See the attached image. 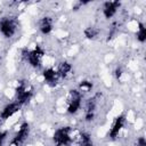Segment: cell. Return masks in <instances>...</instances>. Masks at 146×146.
<instances>
[{
	"label": "cell",
	"instance_id": "6da1fadb",
	"mask_svg": "<svg viewBox=\"0 0 146 146\" xmlns=\"http://www.w3.org/2000/svg\"><path fill=\"white\" fill-rule=\"evenodd\" d=\"M44 49L36 44L33 49L23 48L21 51V57L25 63H29V65L33 68H39L41 66L43 56H44Z\"/></svg>",
	"mask_w": 146,
	"mask_h": 146
},
{
	"label": "cell",
	"instance_id": "7a4b0ae2",
	"mask_svg": "<svg viewBox=\"0 0 146 146\" xmlns=\"http://www.w3.org/2000/svg\"><path fill=\"white\" fill-rule=\"evenodd\" d=\"M73 129L68 125L59 127L54 131L52 143L55 146H70L73 144Z\"/></svg>",
	"mask_w": 146,
	"mask_h": 146
},
{
	"label": "cell",
	"instance_id": "3957f363",
	"mask_svg": "<svg viewBox=\"0 0 146 146\" xmlns=\"http://www.w3.org/2000/svg\"><path fill=\"white\" fill-rule=\"evenodd\" d=\"M33 95H34V89L26 81H21L15 89V100L22 106L27 104L32 99Z\"/></svg>",
	"mask_w": 146,
	"mask_h": 146
},
{
	"label": "cell",
	"instance_id": "277c9868",
	"mask_svg": "<svg viewBox=\"0 0 146 146\" xmlns=\"http://www.w3.org/2000/svg\"><path fill=\"white\" fill-rule=\"evenodd\" d=\"M18 30V22L16 17L3 16L0 18V33L2 36L9 39L13 38Z\"/></svg>",
	"mask_w": 146,
	"mask_h": 146
},
{
	"label": "cell",
	"instance_id": "5b68a950",
	"mask_svg": "<svg viewBox=\"0 0 146 146\" xmlns=\"http://www.w3.org/2000/svg\"><path fill=\"white\" fill-rule=\"evenodd\" d=\"M83 95L78 89H71L66 98V112L68 114H76L82 105Z\"/></svg>",
	"mask_w": 146,
	"mask_h": 146
},
{
	"label": "cell",
	"instance_id": "8992f818",
	"mask_svg": "<svg viewBox=\"0 0 146 146\" xmlns=\"http://www.w3.org/2000/svg\"><path fill=\"white\" fill-rule=\"evenodd\" d=\"M30 133H31V128H30V124L27 122H23L18 130L16 131V133L14 135L11 141H10V145L11 146H22L30 137Z\"/></svg>",
	"mask_w": 146,
	"mask_h": 146
},
{
	"label": "cell",
	"instance_id": "52a82bcc",
	"mask_svg": "<svg viewBox=\"0 0 146 146\" xmlns=\"http://www.w3.org/2000/svg\"><path fill=\"white\" fill-rule=\"evenodd\" d=\"M98 100H99V94L94 95L86 102L84 107V120L87 122H91L96 117V112L98 107Z\"/></svg>",
	"mask_w": 146,
	"mask_h": 146
},
{
	"label": "cell",
	"instance_id": "ba28073f",
	"mask_svg": "<svg viewBox=\"0 0 146 146\" xmlns=\"http://www.w3.org/2000/svg\"><path fill=\"white\" fill-rule=\"evenodd\" d=\"M124 124H125V116L123 114L117 115L113 120V123H112V125H111V128L108 130V133H107L108 138L112 139V140L117 139V137L120 136V133H121Z\"/></svg>",
	"mask_w": 146,
	"mask_h": 146
},
{
	"label": "cell",
	"instance_id": "9c48e42d",
	"mask_svg": "<svg viewBox=\"0 0 146 146\" xmlns=\"http://www.w3.org/2000/svg\"><path fill=\"white\" fill-rule=\"evenodd\" d=\"M21 108H22V105L18 104L16 100L6 104V105L2 107L1 112H0V120H2V121L9 120V119L13 117L16 113H18V112L21 111Z\"/></svg>",
	"mask_w": 146,
	"mask_h": 146
},
{
	"label": "cell",
	"instance_id": "30bf717a",
	"mask_svg": "<svg viewBox=\"0 0 146 146\" xmlns=\"http://www.w3.org/2000/svg\"><path fill=\"white\" fill-rule=\"evenodd\" d=\"M121 7V2L120 1H106L103 3V16L106 19H110L112 17H114L119 10V8Z\"/></svg>",
	"mask_w": 146,
	"mask_h": 146
},
{
	"label": "cell",
	"instance_id": "8fae6325",
	"mask_svg": "<svg viewBox=\"0 0 146 146\" xmlns=\"http://www.w3.org/2000/svg\"><path fill=\"white\" fill-rule=\"evenodd\" d=\"M42 78H43V81L46 82V84H48L49 87H56L60 79L57 71L52 67L44 68L42 72Z\"/></svg>",
	"mask_w": 146,
	"mask_h": 146
},
{
	"label": "cell",
	"instance_id": "7c38bea8",
	"mask_svg": "<svg viewBox=\"0 0 146 146\" xmlns=\"http://www.w3.org/2000/svg\"><path fill=\"white\" fill-rule=\"evenodd\" d=\"M38 26H39V31L43 34V35H48L52 32V29H54V21L50 16H43L39 19V23H38Z\"/></svg>",
	"mask_w": 146,
	"mask_h": 146
},
{
	"label": "cell",
	"instance_id": "4fadbf2b",
	"mask_svg": "<svg viewBox=\"0 0 146 146\" xmlns=\"http://www.w3.org/2000/svg\"><path fill=\"white\" fill-rule=\"evenodd\" d=\"M73 144H75V146H94L92 138L88 132L78 133L76 137H74Z\"/></svg>",
	"mask_w": 146,
	"mask_h": 146
},
{
	"label": "cell",
	"instance_id": "5bb4252c",
	"mask_svg": "<svg viewBox=\"0 0 146 146\" xmlns=\"http://www.w3.org/2000/svg\"><path fill=\"white\" fill-rule=\"evenodd\" d=\"M72 70H73L72 64L70 62H67V60L60 62L58 64L57 68H56V71H57V73H58V75H59L60 79H66L72 73Z\"/></svg>",
	"mask_w": 146,
	"mask_h": 146
},
{
	"label": "cell",
	"instance_id": "9a60e30c",
	"mask_svg": "<svg viewBox=\"0 0 146 146\" xmlns=\"http://www.w3.org/2000/svg\"><path fill=\"white\" fill-rule=\"evenodd\" d=\"M100 33V30L99 27L97 26H94V25H90V26H87L84 30H83V35L86 36V39L88 40H94L96 39Z\"/></svg>",
	"mask_w": 146,
	"mask_h": 146
},
{
	"label": "cell",
	"instance_id": "2e32d148",
	"mask_svg": "<svg viewBox=\"0 0 146 146\" xmlns=\"http://www.w3.org/2000/svg\"><path fill=\"white\" fill-rule=\"evenodd\" d=\"M136 39L140 43H144L146 41V27H145V24L141 22L138 23V27H137V32H136Z\"/></svg>",
	"mask_w": 146,
	"mask_h": 146
},
{
	"label": "cell",
	"instance_id": "e0dca14e",
	"mask_svg": "<svg viewBox=\"0 0 146 146\" xmlns=\"http://www.w3.org/2000/svg\"><path fill=\"white\" fill-rule=\"evenodd\" d=\"M92 87H94V84H92L91 81L83 80V81H81V82L79 83V87H78L76 89L83 95V94H86V92H90V91L92 90Z\"/></svg>",
	"mask_w": 146,
	"mask_h": 146
},
{
	"label": "cell",
	"instance_id": "ac0fdd59",
	"mask_svg": "<svg viewBox=\"0 0 146 146\" xmlns=\"http://www.w3.org/2000/svg\"><path fill=\"white\" fill-rule=\"evenodd\" d=\"M114 75H115L116 80L120 81L121 78H122V75H123V68H122L121 66H117V67L115 68V71H114Z\"/></svg>",
	"mask_w": 146,
	"mask_h": 146
},
{
	"label": "cell",
	"instance_id": "d6986e66",
	"mask_svg": "<svg viewBox=\"0 0 146 146\" xmlns=\"http://www.w3.org/2000/svg\"><path fill=\"white\" fill-rule=\"evenodd\" d=\"M7 136H8L7 131H1L0 130V146H3V143H5L6 138H7Z\"/></svg>",
	"mask_w": 146,
	"mask_h": 146
},
{
	"label": "cell",
	"instance_id": "ffe728a7",
	"mask_svg": "<svg viewBox=\"0 0 146 146\" xmlns=\"http://www.w3.org/2000/svg\"><path fill=\"white\" fill-rule=\"evenodd\" d=\"M136 146H146V139H145L143 136L138 137V138H137V144H136Z\"/></svg>",
	"mask_w": 146,
	"mask_h": 146
},
{
	"label": "cell",
	"instance_id": "44dd1931",
	"mask_svg": "<svg viewBox=\"0 0 146 146\" xmlns=\"http://www.w3.org/2000/svg\"><path fill=\"white\" fill-rule=\"evenodd\" d=\"M10 146H11V145H10Z\"/></svg>",
	"mask_w": 146,
	"mask_h": 146
}]
</instances>
